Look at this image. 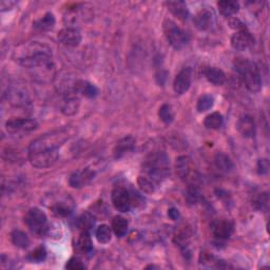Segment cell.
<instances>
[{
  "mask_svg": "<svg viewBox=\"0 0 270 270\" xmlns=\"http://www.w3.org/2000/svg\"><path fill=\"white\" fill-rule=\"evenodd\" d=\"M13 59L24 68H50L53 62L52 49L39 42L19 45L13 52Z\"/></svg>",
  "mask_w": 270,
  "mask_h": 270,
  "instance_id": "cell-1",
  "label": "cell"
},
{
  "mask_svg": "<svg viewBox=\"0 0 270 270\" xmlns=\"http://www.w3.org/2000/svg\"><path fill=\"white\" fill-rule=\"evenodd\" d=\"M215 163H216V167L224 173L231 172V171L234 169V163L231 161V159L223 152L216 153L215 158Z\"/></svg>",
  "mask_w": 270,
  "mask_h": 270,
  "instance_id": "cell-22",
  "label": "cell"
},
{
  "mask_svg": "<svg viewBox=\"0 0 270 270\" xmlns=\"http://www.w3.org/2000/svg\"><path fill=\"white\" fill-rule=\"evenodd\" d=\"M59 43L65 47L75 48L81 43V34L78 29L73 27H67L58 32Z\"/></svg>",
  "mask_w": 270,
  "mask_h": 270,
  "instance_id": "cell-13",
  "label": "cell"
},
{
  "mask_svg": "<svg viewBox=\"0 0 270 270\" xmlns=\"http://www.w3.org/2000/svg\"><path fill=\"white\" fill-rule=\"evenodd\" d=\"M111 199L113 206L116 210L119 212H128L133 206L137 205L141 196L137 193L129 191L125 187L117 186L113 189Z\"/></svg>",
  "mask_w": 270,
  "mask_h": 270,
  "instance_id": "cell-5",
  "label": "cell"
},
{
  "mask_svg": "<svg viewBox=\"0 0 270 270\" xmlns=\"http://www.w3.org/2000/svg\"><path fill=\"white\" fill-rule=\"evenodd\" d=\"M230 27L232 29H235L236 31H241V30H245V29H247L246 26H245V24L238 18H233L230 20Z\"/></svg>",
  "mask_w": 270,
  "mask_h": 270,
  "instance_id": "cell-40",
  "label": "cell"
},
{
  "mask_svg": "<svg viewBox=\"0 0 270 270\" xmlns=\"http://www.w3.org/2000/svg\"><path fill=\"white\" fill-rule=\"evenodd\" d=\"M9 101L12 105L18 106V107H20V106H27V104L30 103L28 94L16 89L11 90L9 92Z\"/></svg>",
  "mask_w": 270,
  "mask_h": 270,
  "instance_id": "cell-29",
  "label": "cell"
},
{
  "mask_svg": "<svg viewBox=\"0 0 270 270\" xmlns=\"http://www.w3.org/2000/svg\"><path fill=\"white\" fill-rule=\"evenodd\" d=\"M77 247H78L79 251L85 253V255L90 253L93 250L91 235H90L89 231H81L78 242H77Z\"/></svg>",
  "mask_w": 270,
  "mask_h": 270,
  "instance_id": "cell-26",
  "label": "cell"
},
{
  "mask_svg": "<svg viewBox=\"0 0 270 270\" xmlns=\"http://www.w3.org/2000/svg\"><path fill=\"white\" fill-rule=\"evenodd\" d=\"M75 88H76V92L78 94L88 98H94L98 95V89L96 88V86L89 83V81L87 80H81V79L76 80Z\"/></svg>",
  "mask_w": 270,
  "mask_h": 270,
  "instance_id": "cell-20",
  "label": "cell"
},
{
  "mask_svg": "<svg viewBox=\"0 0 270 270\" xmlns=\"http://www.w3.org/2000/svg\"><path fill=\"white\" fill-rule=\"evenodd\" d=\"M177 175L181 177L182 181L189 185H196L200 179L199 170L196 169L191 158L183 155L176 160L175 162Z\"/></svg>",
  "mask_w": 270,
  "mask_h": 270,
  "instance_id": "cell-7",
  "label": "cell"
},
{
  "mask_svg": "<svg viewBox=\"0 0 270 270\" xmlns=\"http://www.w3.org/2000/svg\"><path fill=\"white\" fill-rule=\"evenodd\" d=\"M55 24V17L52 13H47L43 18L33 22V27L39 31L51 30Z\"/></svg>",
  "mask_w": 270,
  "mask_h": 270,
  "instance_id": "cell-27",
  "label": "cell"
},
{
  "mask_svg": "<svg viewBox=\"0 0 270 270\" xmlns=\"http://www.w3.org/2000/svg\"><path fill=\"white\" fill-rule=\"evenodd\" d=\"M65 268L70 269V270H84L86 268V266L80 260H78L76 258H72L67 262V264H65Z\"/></svg>",
  "mask_w": 270,
  "mask_h": 270,
  "instance_id": "cell-38",
  "label": "cell"
},
{
  "mask_svg": "<svg viewBox=\"0 0 270 270\" xmlns=\"http://www.w3.org/2000/svg\"><path fill=\"white\" fill-rule=\"evenodd\" d=\"M217 7L219 13L225 17H231L240 10V4L238 1L233 0H223V1L217 2Z\"/></svg>",
  "mask_w": 270,
  "mask_h": 270,
  "instance_id": "cell-23",
  "label": "cell"
},
{
  "mask_svg": "<svg viewBox=\"0 0 270 270\" xmlns=\"http://www.w3.org/2000/svg\"><path fill=\"white\" fill-rule=\"evenodd\" d=\"M215 22V16L214 13L209 10H202L194 16L193 23L199 29L200 31H207L212 26H214Z\"/></svg>",
  "mask_w": 270,
  "mask_h": 270,
  "instance_id": "cell-17",
  "label": "cell"
},
{
  "mask_svg": "<svg viewBox=\"0 0 270 270\" xmlns=\"http://www.w3.org/2000/svg\"><path fill=\"white\" fill-rule=\"evenodd\" d=\"M141 175L158 188L170 175L168 155L162 151H155L147 155L143 162Z\"/></svg>",
  "mask_w": 270,
  "mask_h": 270,
  "instance_id": "cell-2",
  "label": "cell"
},
{
  "mask_svg": "<svg viewBox=\"0 0 270 270\" xmlns=\"http://www.w3.org/2000/svg\"><path fill=\"white\" fill-rule=\"evenodd\" d=\"M211 232L217 240H227L233 233V224L228 219H216L211 223Z\"/></svg>",
  "mask_w": 270,
  "mask_h": 270,
  "instance_id": "cell-12",
  "label": "cell"
},
{
  "mask_svg": "<svg viewBox=\"0 0 270 270\" xmlns=\"http://www.w3.org/2000/svg\"><path fill=\"white\" fill-rule=\"evenodd\" d=\"M168 216L171 219H173V220H177L179 218V211L176 209V208H170L168 210Z\"/></svg>",
  "mask_w": 270,
  "mask_h": 270,
  "instance_id": "cell-41",
  "label": "cell"
},
{
  "mask_svg": "<svg viewBox=\"0 0 270 270\" xmlns=\"http://www.w3.org/2000/svg\"><path fill=\"white\" fill-rule=\"evenodd\" d=\"M128 227H129L128 220L125 217L116 216L112 219V230L115 233L117 238H122V236H125L127 234Z\"/></svg>",
  "mask_w": 270,
  "mask_h": 270,
  "instance_id": "cell-25",
  "label": "cell"
},
{
  "mask_svg": "<svg viewBox=\"0 0 270 270\" xmlns=\"http://www.w3.org/2000/svg\"><path fill=\"white\" fill-rule=\"evenodd\" d=\"M236 128H238L239 132L243 137L251 138L256 134V121L253 119L252 116L248 115V114H245L242 115L239 120L238 124H236Z\"/></svg>",
  "mask_w": 270,
  "mask_h": 270,
  "instance_id": "cell-16",
  "label": "cell"
},
{
  "mask_svg": "<svg viewBox=\"0 0 270 270\" xmlns=\"http://www.w3.org/2000/svg\"><path fill=\"white\" fill-rule=\"evenodd\" d=\"M255 45V38L247 30L236 31L231 37V46L236 51H246Z\"/></svg>",
  "mask_w": 270,
  "mask_h": 270,
  "instance_id": "cell-11",
  "label": "cell"
},
{
  "mask_svg": "<svg viewBox=\"0 0 270 270\" xmlns=\"http://www.w3.org/2000/svg\"><path fill=\"white\" fill-rule=\"evenodd\" d=\"M14 4H15V2H13V1H4L3 0V1H1V9H2V11L10 10Z\"/></svg>",
  "mask_w": 270,
  "mask_h": 270,
  "instance_id": "cell-42",
  "label": "cell"
},
{
  "mask_svg": "<svg viewBox=\"0 0 270 270\" xmlns=\"http://www.w3.org/2000/svg\"><path fill=\"white\" fill-rule=\"evenodd\" d=\"M253 206L260 211H267L269 207V195L268 192L260 193L256 199L253 200Z\"/></svg>",
  "mask_w": 270,
  "mask_h": 270,
  "instance_id": "cell-34",
  "label": "cell"
},
{
  "mask_svg": "<svg viewBox=\"0 0 270 270\" xmlns=\"http://www.w3.org/2000/svg\"><path fill=\"white\" fill-rule=\"evenodd\" d=\"M51 211L58 217H67L73 212V207L68 201H59L51 206Z\"/></svg>",
  "mask_w": 270,
  "mask_h": 270,
  "instance_id": "cell-24",
  "label": "cell"
},
{
  "mask_svg": "<svg viewBox=\"0 0 270 270\" xmlns=\"http://www.w3.org/2000/svg\"><path fill=\"white\" fill-rule=\"evenodd\" d=\"M95 236L97 241L102 244H107L112 239V230L107 225H101L96 229Z\"/></svg>",
  "mask_w": 270,
  "mask_h": 270,
  "instance_id": "cell-31",
  "label": "cell"
},
{
  "mask_svg": "<svg viewBox=\"0 0 270 270\" xmlns=\"http://www.w3.org/2000/svg\"><path fill=\"white\" fill-rule=\"evenodd\" d=\"M47 258V250L44 246H39L36 249L33 250L29 253L28 259L29 261L33 262V263H39V262L45 261Z\"/></svg>",
  "mask_w": 270,
  "mask_h": 270,
  "instance_id": "cell-36",
  "label": "cell"
},
{
  "mask_svg": "<svg viewBox=\"0 0 270 270\" xmlns=\"http://www.w3.org/2000/svg\"><path fill=\"white\" fill-rule=\"evenodd\" d=\"M204 75H205L208 81L216 86H222L226 81L225 73L216 67H206L204 69Z\"/></svg>",
  "mask_w": 270,
  "mask_h": 270,
  "instance_id": "cell-19",
  "label": "cell"
},
{
  "mask_svg": "<svg viewBox=\"0 0 270 270\" xmlns=\"http://www.w3.org/2000/svg\"><path fill=\"white\" fill-rule=\"evenodd\" d=\"M94 175V171L89 168L78 170L71 174L69 178V184L72 188H81L86 186L90 181H92Z\"/></svg>",
  "mask_w": 270,
  "mask_h": 270,
  "instance_id": "cell-15",
  "label": "cell"
},
{
  "mask_svg": "<svg viewBox=\"0 0 270 270\" xmlns=\"http://www.w3.org/2000/svg\"><path fill=\"white\" fill-rule=\"evenodd\" d=\"M135 146V140L132 136H126L121 138L120 141L116 144L115 148H114V158L115 159H121L124 158L127 153L132 151Z\"/></svg>",
  "mask_w": 270,
  "mask_h": 270,
  "instance_id": "cell-18",
  "label": "cell"
},
{
  "mask_svg": "<svg viewBox=\"0 0 270 270\" xmlns=\"http://www.w3.org/2000/svg\"><path fill=\"white\" fill-rule=\"evenodd\" d=\"M74 133V129L63 127L46 133L32 141L29 146V153H59L60 147Z\"/></svg>",
  "mask_w": 270,
  "mask_h": 270,
  "instance_id": "cell-3",
  "label": "cell"
},
{
  "mask_svg": "<svg viewBox=\"0 0 270 270\" xmlns=\"http://www.w3.org/2000/svg\"><path fill=\"white\" fill-rule=\"evenodd\" d=\"M234 69L248 91L252 93L260 91L262 88V78L258 65L255 62L243 57H238L234 60Z\"/></svg>",
  "mask_w": 270,
  "mask_h": 270,
  "instance_id": "cell-4",
  "label": "cell"
},
{
  "mask_svg": "<svg viewBox=\"0 0 270 270\" xmlns=\"http://www.w3.org/2000/svg\"><path fill=\"white\" fill-rule=\"evenodd\" d=\"M37 128V121L31 118H12L5 122L6 131L12 134L31 132Z\"/></svg>",
  "mask_w": 270,
  "mask_h": 270,
  "instance_id": "cell-10",
  "label": "cell"
},
{
  "mask_svg": "<svg viewBox=\"0 0 270 270\" xmlns=\"http://www.w3.org/2000/svg\"><path fill=\"white\" fill-rule=\"evenodd\" d=\"M186 199L190 204H196L201 200V192L196 185H189L186 193Z\"/></svg>",
  "mask_w": 270,
  "mask_h": 270,
  "instance_id": "cell-37",
  "label": "cell"
},
{
  "mask_svg": "<svg viewBox=\"0 0 270 270\" xmlns=\"http://www.w3.org/2000/svg\"><path fill=\"white\" fill-rule=\"evenodd\" d=\"M214 97L210 95H203L199 98L198 105H196V109L199 112H206L214 106Z\"/></svg>",
  "mask_w": 270,
  "mask_h": 270,
  "instance_id": "cell-35",
  "label": "cell"
},
{
  "mask_svg": "<svg viewBox=\"0 0 270 270\" xmlns=\"http://www.w3.org/2000/svg\"><path fill=\"white\" fill-rule=\"evenodd\" d=\"M11 239L15 246L21 249L28 248L30 245L29 236L27 235L26 232H23L21 230H14L11 234Z\"/></svg>",
  "mask_w": 270,
  "mask_h": 270,
  "instance_id": "cell-30",
  "label": "cell"
},
{
  "mask_svg": "<svg viewBox=\"0 0 270 270\" xmlns=\"http://www.w3.org/2000/svg\"><path fill=\"white\" fill-rule=\"evenodd\" d=\"M166 5L168 10L181 20H186L189 17V11L184 1H168Z\"/></svg>",
  "mask_w": 270,
  "mask_h": 270,
  "instance_id": "cell-21",
  "label": "cell"
},
{
  "mask_svg": "<svg viewBox=\"0 0 270 270\" xmlns=\"http://www.w3.org/2000/svg\"><path fill=\"white\" fill-rule=\"evenodd\" d=\"M61 95V104H60V110L62 114L67 116H72L78 112L79 106H80V100L78 93L76 92L75 88H70L59 91Z\"/></svg>",
  "mask_w": 270,
  "mask_h": 270,
  "instance_id": "cell-9",
  "label": "cell"
},
{
  "mask_svg": "<svg viewBox=\"0 0 270 270\" xmlns=\"http://www.w3.org/2000/svg\"><path fill=\"white\" fill-rule=\"evenodd\" d=\"M24 223L36 235L42 236L48 232L49 227L47 216L39 208H31L24 216Z\"/></svg>",
  "mask_w": 270,
  "mask_h": 270,
  "instance_id": "cell-8",
  "label": "cell"
},
{
  "mask_svg": "<svg viewBox=\"0 0 270 270\" xmlns=\"http://www.w3.org/2000/svg\"><path fill=\"white\" fill-rule=\"evenodd\" d=\"M77 226L81 231H90V229L94 226V217L90 214L81 215L77 219Z\"/></svg>",
  "mask_w": 270,
  "mask_h": 270,
  "instance_id": "cell-33",
  "label": "cell"
},
{
  "mask_svg": "<svg viewBox=\"0 0 270 270\" xmlns=\"http://www.w3.org/2000/svg\"><path fill=\"white\" fill-rule=\"evenodd\" d=\"M163 32L169 45L175 50H181L190 42V35L188 32L179 28L174 21L170 19H166L163 22Z\"/></svg>",
  "mask_w": 270,
  "mask_h": 270,
  "instance_id": "cell-6",
  "label": "cell"
},
{
  "mask_svg": "<svg viewBox=\"0 0 270 270\" xmlns=\"http://www.w3.org/2000/svg\"><path fill=\"white\" fill-rule=\"evenodd\" d=\"M224 124L223 115L218 112H214L206 116L205 120H204V125L206 128L211 130H218Z\"/></svg>",
  "mask_w": 270,
  "mask_h": 270,
  "instance_id": "cell-28",
  "label": "cell"
},
{
  "mask_svg": "<svg viewBox=\"0 0 270 270\" xmlns=\"http://www.w3.org/2000/svg\"><path fill=\"white\" fill-rule=\"evenodd\" d=\"M159 116L162 121L165 122V124H171L174 119V112L172 110V107L170 105H162L159 110Z\"/></svg>",
  "mask_w": 270,
  "mask_h": 270,
  "instance_id": "cell-32",
  "label": "cell"
},
{
  "mask_svg": "<svg viewBox=\"0 0 270 270\" xmlns=\"http://www.w3.org/2000/svg\"><path fill=\"white\" fill-rule=\"evenodd\" d=\"M258 173L260 175H266L269 171V162L266 159H262L258 162Z\"/></svg>",
  "mask_w": 270,
  "mask_h": 270,
  "instance_id": "cell-39",
  "label": "cell"
},
{
  "mask_svg": "<svg viewBox=\"0 0 270 270\" xmlns=\"http://www.w3.org/2000/svg\"><path fill=\"white\" fill-rule=\"evenodd\" d=\"M191 79H192V72L190 68H185L176 75L174 83H173V89L176 94L183 95L189 90L191 86Z\"/></svg>",
  "mask_w": 270,
  "mask_h": 270,
  "instance_id": "cell-14",
  "label": "cell"
}]
</instances>
